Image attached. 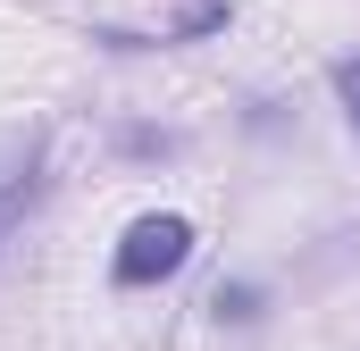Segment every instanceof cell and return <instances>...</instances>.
Returning <instances> with one entry per match:
<instances>
[{
	"label": "cell",
	"mask_w": 360,
	"mask_h": 351,
	"mask_svg": "<svg viewBox=\"0 0 360 351\" xmlns=\"http://www.w3.org/2000/svg\"><path fill=\"white\" fill-rule=\"evenodd\" d=\"M184 260H193V218L151 209V218H134V226L117 234V251H109V284H117V293H143V284H168Z\"/></svg>",
	"instance_id": "1"
},
{
	"label": "cell",
	"mask_w": 360,
	"mask_h": 351,
	"mask_svg": "<svg viewBox=\"0 0 360 351\" xmlns=\"http://www.w3.org/2000/svg\"><path fill=\"white\" fill-rule=\"evenodd\" d=\"M327 84H335V100H344V126H352V143H360V51L327 67Z\"/></svg>",
	"instance_id": "5"
},
{
	"label": "cell",
	"mask_w": 360,
	"mask_h": 351,
	"mask_svg": "<svg viewBox=\"0 0 360 351\" xmlns=\"http://www.w3.org/2000/svg\"><path fill=\"white\" fill-rule=\"evenodd\" d=\"M210 310H218L226 326H252V318H260V284H218V293H210Z\"/></svg>",
	"instance_id": "4"
},
{
	"label": "cell",
	"mask_w": 360,
	"mask_h": 351,
	"mask_svg": "<svg viewBox=\"0 0 360 351\" xmlns=\"http://www.w3.org/2000/svg\"><path fill=\"white\" fill-rule=\"evenodd\" d=\"M42 192V143L25 151V168H8V184H0V243H8V226L25 218V201Z\"/></svg>",
	"instance_id": "2"
},
{
	"label": "cell",
	"mask_w": 360,
	"mask_h": 351,
	"mask_svg": "<svg viewBox=\"0 0 360 351\" xmlns=\"http://www.w3.org/2000/svg\"><path fill=\"white\" fill-rule=\"evenodd\" d=\"M226 17H235V0H184V8H176V25H168L160 42H201V34H218Z\"/></svg>",
	"instance_id": "3"
}]
</instances>
